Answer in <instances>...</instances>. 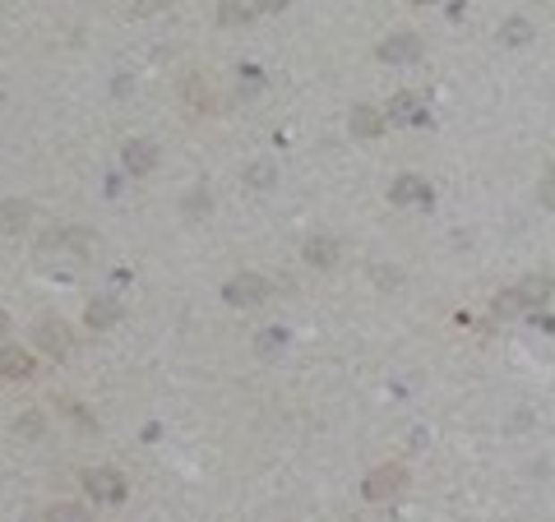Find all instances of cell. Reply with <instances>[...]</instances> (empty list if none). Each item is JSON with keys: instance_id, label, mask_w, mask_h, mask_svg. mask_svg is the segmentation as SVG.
Instances as JSON below:
<instances>
[{"instance_id": "cell-1", "label": "cell", "mask_w": 555, "mask_h": 522, "mask_svg": "<svg viewBox=\"0 0 555 522\" xmlns=\"http://www.w3.org/2000/svg\"><path fill=\"white\" fill-rule=\"evenodd\" d=\"M403 490H407V467H403V462H384V467H375V472L361 481V494H366L371 504L398 500Z\"/></svg>"}, {"instance_id": "cell-23", "label": "cell", "mask_w": 555, "mask_h": 522, "mask_svg": "<svg viewBox=\"0 0 555 522\" xmlns=\"http://www.w3.org/2000/svg\"><path fill=\"white\" fill-rule=\"evenodd\" d=\"M200 208H209V195H204V189H194V195L185 199V213H200Z\"/></svg>"}, {"instance_id": "cell-9", "label": "cell", "mask_w": 555, "mask_h": 522, "mask_svg": "<svg viewBox=\"0 0 555 522\" xmlns=\"http://www.w3.org/2000/svg\"><path fill=\"white\" fill-rule=\"evenodd\" d=\"M384 116L416 125V121H426V102L416 97V93H394V97H388V112H384Z\"/></svg>"}, {"instance_id": "cell-20", "label": "cell", "mask_w": 555, "mask_h": 522, "mask_svg": "<svg viewBox=\"0 0 555 522\" xmlns=\"http://www.w3.org/2000/svg\"><path fill=\"white\" fill-rule=\"evenodd\" d=\"M28 213H33V208H28V204H5V208H0V217H5V227H10V232L28 223Z\"/></svg>"}, {"instance_id": "cell-24", "label": "cell", "mask_w": 555, "mask_h": 522, "mask_svg": "<svg viewBox=\"0 0 555 522\" xmlns=\"http://www.w3.org/2000/svg\"><path fill=\"white\" fill-rule=\"evenodd\" d=\"M273 10H287V0H255V14H273Z\"/></svg>"}, {"instance_id": "cell-5", "label": "cell", "mask_w": 555, "mask_h": 522, "mask_svg": "<svg viewBox=\"0 0 555 522\" xmlns=\"http://www.w3.org/2000/svg\"><path fill=\"white\" fill-rule=\"evenodd\" d=\"M121 162H125L130 176H149V172L158 167V144H153V139H130V144L121 148Z\"/></svg>"}, {"instance_id": "cell-3", "label": "cell", "mask_w": 555, "mask_h": 522, "mask_svg": "<svg viewBox=\"0 0 555 522\" xmlns=\"http://www.w3.org/2000/svg\"><path fill=\"white\" fill-rule=\"evenodd\" d=\"M264 296H269V282L260 278V273H236V278L222 287V300H227V306H241V310L260 306Z\"/></svg>"}, {"instance_id": "cell-25", "label": "cell", "mask_w": 555, "mask_h": 522, "mask_svg": "<svg viewBox=\"0 0 555 522\" xmlns=\"http://www.w3.org/2000/svg\"><path fill=\"white\" fill-rule=\"evenodd\" d=\"M0 333H10V315L5 310H0Z\"/></svg>"}, {"instance_id": "cell-22", "label": "cell", "mask_w": 555, "mask_h": 522, "mask_svg": "<svg viewBox=\"0 0 555 522\" xmlns=\"http://www.w3.org/2000/svg\"><path fill=\"white\" fill-rule=\"evenodd\" d=\"M19 434H28V439H38V434H42V417H38V411L19 417Z\"/></svg>"}, {"instance_id": "cell-18", "label": "cell", "mask_w": 555, "mask_h": 522, "mask_svg": "<svg viewBox=\"0 0 555 522\" xmlns=\"http://www.w3.org/2000/svg\"><path fill=\"white\" fill-rule=\"evenodd\" d=\"M47 522H89V509L83 504H56V509H47Z\"/></svg>"}, {"instance_id": "cell-2", "label": "cell", "mask_w": 555, "mask_h": 522, "mask_svg": "<svg viewBox=\"0 0 555 522\" xmlns=\"http://www.w3.org/2000/svg\"><path fill=\"white\" fill-rule=\"evenodd\" d=\"M83 490H89L98 504H121L130 494V481L116 472V467H89V472H83Z\"/></svg>"}, {"instance_id": "cell-4", "label": "cell", "mask_w": 555, "mask_h": 522, "mask_svg": "<svg viewBox=\"0 0 555 522\" xmlns=\"http://www.w3.org/2000/svg\"><path fill=\"white\" fill-rule=\"evenodd\" d=\"M380 61H388V65L422 61V38H416V33H394L388 42H380Z\"/></svg>"}, {"instance_id": "cell-21", "label": "cell", "mask_w": 555, "mask_h": 522, "mask_svg": "<svg viewBox=\"0 0 555 522\" xmlns=\"http://www.w3.org/2000/svg\"><path fill=\"white\" fill-rule=\"evenodd\" d=\"M278 181V172L269 167V162H255V167H250V185H255V189H269Z\"/></svg>"}, {"instance_id": "cell-16", "label": "cell", "mask_w": 555, "mask_h": 522, "mask_svg": "<svg viewBox=\"0 0 555 522\" xmlns=\"http://www.w3.org/2000/svg\"><path fill=\"white\" fill-rule=\"evenodd\" d=\"M218 19L222 23H250V19H255V5H245V0H222Z\"/></svg>"}, {"instance_id": "cell-7", "label": "cell", "mask_w": 555, "mask_h": 522, "mask_svg": "<svg viewBox=\"0 0 555 522\" xmlns=\"http://www.w3.org/2000/svg\"><path fill=\"white\" fill-rule=\"evenodd\" d=\"M33 342H38L47 356H65V351H70V328H65L61 319H42L38 333H33Z\"/></svg>"}, {"instance_id": "cell-15", "label": "cell", "mask_w": 555, "mask_h": 522, "mask_svg": "<svg viewBox=\"0 0 555 522\" xmlns=\"http://www.w3.org/2000/svg\"><path fill=\"white\" fill-rule=\"evenodd\" d=\"M523 306H527L523 291H518V287H509V291H500V296H495V306H491V310H495L500 319H509V315H518Z\"/></svg>"}, {"instance_id": "cell-17", "label": "cell", "mask_w": 555, "mask_h": 522, "mask_svg": "<svg viewBox=\"0 0 555 522\" xmlns=\"http://www.w3.org/2000/svg\"><path fill=\"white\" fill-rule=\"evenodd\" d=\"M518 291H523L527 306H546V300H551V278H527Z\"/></svg>"}, {"instance_id": "cell-6", "label": "cell", "mask_w": 555, "mask_h": 522, "mask_svg": "<svg viewBox=\"0 0 555 522\" xmlns=\"http://www.w3.org/2000/svg\"><path fill=\"white\" fill-rule=\"evenodd\" d=\"M121 315H125V306H121L116 296H93V300H89V310H83V324H89L93 333H102V328L121 324Z\"/></svg>"}, {"instance_id": "cell-11", "label": "cell", "mask_w": 555, "mask_h": 522, "mask_svg": "<svg viewBox=\"0 0 555 522\" xmlns=\"http://www.w3.org/2000/svg\"><path fill=\"white\" fill-rule=\"evenodd\" d=\"M352 134L356 139H375V134H384V125H388V116L384 112H375V106H352Z\"/></svg>"}, {"instance_id": "cell-10", "label": "cell", "mask_w": 555, "mask_h": 522, "mask_svg": "<svg viewBox=\"0 0 555 522\" xmlns=\"http://www.w3.org/2000/svg\"><path fill=\"white\" fill-rule=\"evenodd\" d=\"M388 199L394 204H431V185L422 176H398L388 185Z\"/></svg>"}, {"instance_id": "cell-8", "label": "cell", "mask_w": 555, "mask_h": 522, "mask_svg": "<svg viewBox=\"0 0 555 522\" xmlns=\"http://www.w3.org/2000/svg\"><path fill=\"white\" fill-rule=\"evenodd\" d=\"M33 351L23 347H0V379H33Z\"/></svg>"}, {"instance_id": "cell-19", "label": "cell", "mask_w": 555, "mask_h": 522, "mask_svg": "<svg viewBox=\"0 0 555 522\" xmlns=\"http://www.w3.org/2000/svg\"><path fill=\"white\" fill-rule=\"evenodd\" d=\"M185 97L194 102V112H209V88H200V79L185 74Z\"/></svg>"}, {"instance_id": "cell-26", "label": "cell", "mask_w": 555, "mask_h": 522, "mask_svg": "<svg viewBox=\"0 0 555 522\" xmlns=\"http://www.w3.org/2000/svg\"><path fill=\"white\" fill-rule=\"evenodd\" d=\"M412 5H435V0H412Z\"/></svg>"}, {"instance_id": "cell-12", "label": "cell", "mask_w": 555, "mask_h": 522, "mask_svg": "<svg viewBox=\"0 0 555 522\" xmlns=\"http://www.w3.org/2000/svg\"><path fill=\"white\" fill-rule=\"evenodd\" d=\"M305 264L333 268V264H338V240H333V236H311V240H305Z\"/></svg>"}, {"instance_id": "cell-14", "label": "cell", "mask_w": 555, "mask_h": 522, "mask_svg": "<svg viewBox=\"0 0 555 522\" xmlns=\"http://www.w3.org/2000/svg\"><path fill=\"white\" fill-rule=\"evenodd\" d=\"M283 347H287V328H260V338H255L260 356H278Z\"/></svg>"}, {"instance_id": "cell-13", "label": "cell", "mask_w": 555, "mask_h": 522, "mask_svg": "<svg viewBox=\"0 0 555 522\" xmlns=\"http://www.w3.org/2000/svg\"><path fill=\"white\" fill-rule=\"evenodd\" d=\"M533 38L537 33H533V23H527V19H505V23H500V42H509V46H527Z\"/></svg>"}]
</instances>
